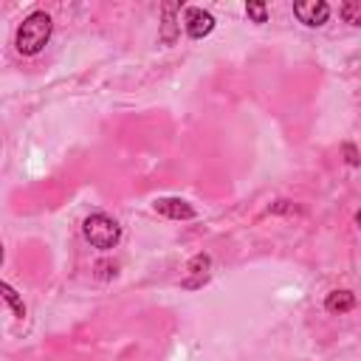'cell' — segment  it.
<instances>
[{"mask_svg":"<svg viewBox=\"0 0 361 361\" xmlns=\"http://www.w3.org/2000/svg\"><path fill=\"white\" fill-rule=\"evenodd\" d=\"M183 25H186V34L192 39H200V37H206V34L214 31V17L209 11H203V8H189Z\"/></svg>","mask_w":361,"mask_h":361,"instance_id":"obj_5","label":"cell"},{"mask_svg":"<svg viewBox=\"0 0 361 361\" xmlns=\"http://www.w3.org/2000/svg\"><path fill=\"white\" fill-rule=\"evenodd\" d=\"M0 299L11 307V313L17 316V319H23L25 316V305H23V299H20V293L8 285V282H0Z\"/></svg>","mask_w":361,"mask_h":361,"instance_id":"obj_9","label":"cell"},{"mask_svg":"<svg viewBox=\"0 0 361 361\" xmlns=\"http://www.w3.org/2000/svg\"><path fill=\"white\" fill-rule=\"evenodd\" d=\"M209 268H212L209 254H195V257L189 259V265H186L189 279H183V288H197V285H203L206 276H209Z\"/></svg>","mask_w":361,"mask_h":361,"instance_id":"obj_6","label":"cell"},{"mask_svg":"<svg viewBox=\"0 0 361 361\" xmlns=\"http://www.w3.org/2000/svg\"><path fill=\"white\" fill-rule=\"evenodd\" d=\"M96 268H102V271H99V276H110V274H116V271H110V265H104V262H99Z\"/></svg>","mask_w":361,"mask_h":361,"instance_id":"obj_14","label":"cell"},{"mask_svg":"<svg viewBox=\"0 0 361 361\" xmlns=\"http://www.w3.org/2000/svg\"><path fill=\"white\" fill-rule=\"evenodd\" d=\"M353 307H355V293L353 290H330L327 299H324V310L333 313V316L350 313Z\"/></svg>","mask_w":361,"mask_h":361,"instance_id":"obj_7","label":"cell"},{"mask_svg":"<svg viewBox=\"0 0 361 361\" xmlns=\"http://www.w3.org/2000/svg\"><path fill=\"white\" fill-rule=\"evenodd\" d=\"M293 14H296V20L305 23L307 28H319V25L327 23L330 6H327L324 0H299V3H293Z\"/></svg>","mask_w":361,"mask_h":361,"instance_id":"obj_3","label":"cell"},{"mask_svg":"<svg viewBox=\"0 0 361 361\" xmlns=\"http://www.w3.org/2000/svg\"><path fill=\"white\" fill-rule=\"evenodd\" d=\"M161 11H164L161 39H164L166 45H172V42H175V31H178V25H175V11H180V3H164V6H161Z\"/></svg>","mask_w":361,"mask_h":361,"instance_id":"obj_8","label":"cell"},{"mask_svg":"<svg viewBox=\"0 0 361 361\" xmlns=\"http://www.w3.org/2000/svg\"><path fill=\"white\" fill-rule=\"evenodd\" d=\"M51 31H54L51 14H45V11H31V14L17 25V34H14V48H17V54H23V56L39 54V51L48 45Z\"/></svg>","mask_w":361,"mask_h":361,"instance_id":"obj_1","label":"cell"},{"mask_svg":"<svg viewBox=\"0 0 361 361\" xmlns=\"http://www.w3.org/2000/svg\"><path fill=\"white\" fill-rule=\"evenodd\" d=\"M338 14H341L350 25H358V23H361V3H355V0H353V3H344V6L338 8Z\"/></svg>","mask_w":361,"mask_h":361,"instance_id":"obj_11","label":"cell"},{"mask_svg":"<svg viewBox=\"0 0 361 361\" xmlns=\"http://www.w3.org/2000/svg\"><path fill=\"white\" fill-rule=\"evenodd\" d=\"M245 14H248L251 23H265V20H268V6L259 3V0H254V3L245 6Z\"/></svg>","mask_w":361,"mask_h":361,"instance_id":"obj_10","label":"cell"},{"mask_svg":"<svg viewBox=\"0 0 361 361\" xmlns=\"http://www.w3.org/2000/svg\"><path fill=\"white\" fill-rule=\"evenodd\" d=\"M155 212L158 214H164V217H169V220H192L197 212L192 209V203H186V200H180V197H158L155 203Z\"/></svg>","mask_w":361,"mask_h":361,"instance_id":"obj_4","label":"cell"},{"mask_svg":"<svg viewBox=\"0 0 361 361\" xmlns=\"http://www.w3.org/2000/svg\"><path fill=\"white\" fill-rule=\"evenodd\" d=\"M0 262H3V243H0Z\"/></svg>","mask_w":361,"mask_h":361,"instance_id":"obj_15","label":"cell"},{"mask_svg":"<svg viewBox=\"0 0 361 361\" xmlns=\"http://www.w3.org/2000/svg\"><path fill=\"white\" fill-rule=\"evenodd\" d=\"M344 155H347V164L350 166H358V155H355V147L353 144H344Z\"/></svg>","mask_w":361,"mask_h":361,"instance_id":"obj_13","label":"cell"},{"mask_svg":"<svg viewBox=\"0 0 361 361\" xmlns=\"http://www.w3.org/2000/svg\"><path fill=\"white\" fill-rule=\"evenodd\" d=\"M268 212H271V214H282V212H296V206H290V200H279V203H274Z\"/></svg>","mask_w":361,"mask_h":361,"instance_id":"obj_12","label":"cell"},{"mask_svg":"<svg viewBox=\"0 0 361 361\" xmlns=\"http://www.w3.org/2000/svg\"><path fill=\"white\" fill-rule=\"evenodd\" d=\"M82 234H85V240H87L93 248L110 251V248H116L118 240H121V226H118L110 214L96 212V214H87V217H85Z\"/></svg>","mask_w":361,"mask_h":361,"instance_id":"obj_2","label":"cell"}]
</instances>
